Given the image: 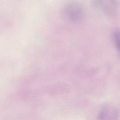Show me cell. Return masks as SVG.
I'll use <instances>...</instances> for the list:
<instances>
[{"mask_svg":"<svg viewBox=\"0 0 120 120\" xmlns=\"http://www.w3.org/2000/svg\"><path fill=\"white\" fill-rule=\"evenodd\" d=\"M117 112L111 106H106L101 111L99 115L98 120H117Z\"/></svg>","mask_w":120,"mask_h":120,"instance_id":"2","label":"cell"},{"mask_svg":"<svg viewBox=\"0 0 120 120\" xmlns=\"http://www.w3.org/2000/svg\"><path fill=\"white\" fill-rule=\"evenodd\" d=\"M60 15L65 19L76 22L83 19L84 12L80 4L74 1H71L63 6L61 10Z\"/></svg>","mask_w":120,"mask_h":120,"instance_id":"1","label":"cell"},{"mask_svg":"<svg viewBox=\"0 0 120 120\" xmlns=\"http://www.w3.org/2000/svg\"><path fill=\"white\" fill-rule=\"evenodd\" d=\"M113 36L115 45L120 53V30H116L113 33Z\"/></svg>","mask_w":120,"mask_h":120,"instance_id":"3","label":"cell"}]
</instances>
